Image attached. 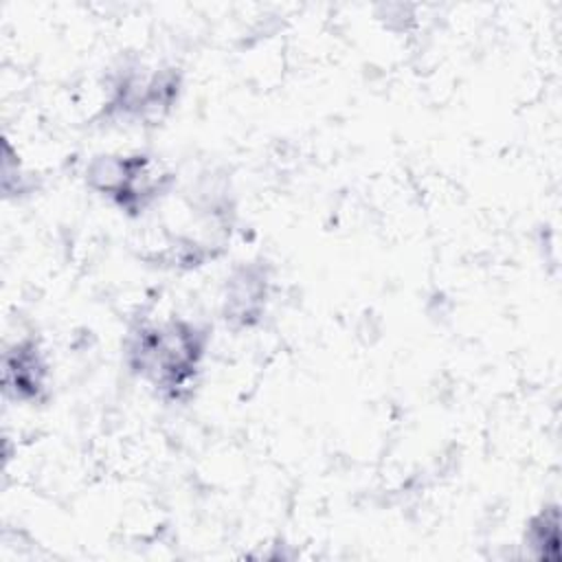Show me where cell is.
Returning a JSON list of instances; mask_svg holds the SVG:
<instances>
[{"mask_svg":"<svg viewBox=\"0 0 562 562\" xmlns=\"http://www.w3.org/2000/svg\"><path fill=\"white\" fill-rule=\"evenodd\" d=\"M2 389L13 402L42 406L50 397V364L37 338L24 336L2 356Z\"/></svg>","mask_w":562,"mask_h":562,"instance_id":"5","label":"cell"},{"mask_svg":"<svg viewBox=\"0 0 562 562\" xmlns=\"http://www.w3.org/2000/svg\"><path fill=\"white\" fill-rule=\"evenodd\" d=\"M86 187L127 217L154 209L176 184V173L145 151L99 154L83 171Z\"/></svg>","mask_w":562,"mask_h":562,"instance_id":"2","label":"cell"},{"mask_svg":"<svg viewBox=\"0 0 562 562\" xmlns=\"http://www.w3.org/2000/svg\"><path fill=\"white\" fill-rule=\"evenodd\" d=\"M211 331L184 316H165L136 323L123 342V358L165 404H184L193 397L209 356Z\"/></svg>","mask_w":562,"mask_h":562,"instance_id":"1","label":"cell"},{"mask_svg":"<svg viewBox=\"0 0 562 562\" xmlns=\"http://www.w3.org/2000/svg\"><path fill=\"white\" fill-rule=\"evenodd\" d=\"M272 299V268L263 259L237 263L222 290V321L231 331L255 329Z\"/></svg>","mask_w":562,"mask_h":562,"instance_id":"4","label":"cell"},{"mask_svg":"<svg viewBox=\"0 0 562 562\" xmlns=\"http://www.w3.org/2000/svg\"><path fill=\"white\" fill-rule=\"evenodd\" d=\"M525 547L533 558L558 560L560 555V512L558 505H544L533 514L525 529Z\"/></svg>","mask_w":562,"mask_h":562,"instance_id":"6","label":"cell"},{"mask_svg":"<svg viewBox=\"0 0 562 562\" xmlns=\"http://www.w3.org/2000/svg\"><path fill=\"white\" fill-rule=\"evenodd\" d=\"M182 92V75L171 66H147L143 61L123 64L108 83L103 114L127 125L162 121Z\"/></svg>","mask_w":562,"mask_h":562,"instance_id":"3","label":"cell"}]
</instances>
